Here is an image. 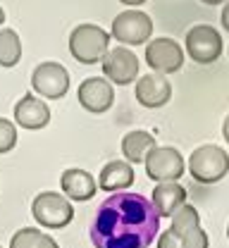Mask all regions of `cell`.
<instances>
[{
	"label": "cell",
	"mask_w": 229,
	"mask_h": 248,
	"mask_svg": "<svg viewBox=\"0 0 229 248\" xmlns=\"http://www.w3.org/2000/svg\"><path fill=\"white\" fill-rule=\"evenodd\" d=\"M158 232L160 215L153 201L120 191L100 203L91 224V241L96 248H148Z\"/></svg>",
	"instance_id": "6da1fadb"
},
{
	"label": "cell",
	"mask_w": 229,
	"mask_h": 248,
	"mask_svg": "<svg viewBox=\"0 0 229 248\" xmlns=\"http://www.w3.org/2000/svg\"><path fill=\"white\" fill-rule=\"evenodd\" d=\"M110 50V33L98 24H79L69 33V53L81 64H96Z\"/></svg>",
	"instance_id": "7a4b0ae2"
},
{
	"label": "cell",
	"mask_w": 229,
	"mask_h": 248,
	"mask_svg": "<svg viewBox=\"0 0 229 248\" xmlns=\"http://www.w3.org/2000/svg\"><path fill=\"white\" fill-rule=\"evenodd\" d=\"M189 172L198 184H215L229 172V155L220 146H200L189 157Z\"/></svg>",
	"instance_id": "3957f363"
},
{
	"label": "cell",
	"mask_w": 229,
	"mask_h": 248,
	"mask_svg": "<svg viewBox=\"0 0 229 248\" xmlns=\"http://www.w3.org/2000/svg\"><path fill=\"white\" fill-rule=\"evenodd\" d=\"M31 215L41 227H48V229H62V227H67V224L72 222L74 208H72V203L67 201L62 193L43 191V193H38V196L33 198Z\"/></svg>",
	"instance_id": "277c9868"
},
{
	"label": "cell",
	"mask_w": 229,
	"mask_h": 248,
	"mask_svg": "<svg viewBox=\"0 0 229 248\" xmlns=\"http://www.w3.org/2000/svg\"><path fill=\"white\" fill-rule=\"evenodd\" d=\"M112 36L124 46H143L153 36V22L141 10H124L112 22Z\"/></svg>",
	"instance_id": "5b68a950"
},
{
	"label": "cell",
	"mask_w": 229,
	"mask_h": 248,
	"mask_svg": "<svg viewBox=\"0 0 229 248\" xmlns=\"http://www.w3.org/2000/svg\"><path fill=\"white\" fill-rule=\"evenodd\" d=\"M184 170H186L184 157L172 146H155L146 157V174L158 184L177 182L184 174Z\"/></svg>",
	"instance_id": "8992f818"
},
{
	"label": "cell",
	"mask_w": 229,
	"mask_h": 248,
	"mask_svg": "<svg viewBox=\"0 0 229 248\" xmlns=\"http://www.w3.org/2000/svg\"><path fill=\"white\" fill-rule=\"evenodd\" d=\"M222 36L210 24H196L186 33V53L198 64H210L222 55Z\"/></svg>",
	"instance_id": "52a82bcc"
},
{
	"label": "cell",
	"mask_w": 229,
	"mask_h": 248,
	"mask_svg": "<svg viewBox=\"0 0 229 248\" xmlns=\"http://www.w3.org/2000/svg\"><path fill=\"white\" fill-rule=\"evenodd\" d=\"M31 86L38 95L58 100L69 91V72L60 62H41L31 74Z\"/></svg>",
	"instance_id": "ba28073f"
},
{
	"label": "cell",
	"mask_w": 229,
	"mask_h": 248,
	"mask_svg": "<svg viewBox=\"0 0 229 248\" xmlns=\"http://www.w3.org/2000/svg\"><path fill=\"white\" fill-rule=\"evenodd\" d=\"M146 62L158 74H172V72L182 69L184 50L172 38H155L146 46Z\"/></svg>",
	"instance_id": "9c48e42d"
},
{
	"label": "cell",
	"mask_w": 229,
	"mask_h": 248,
	"mask_svg": "<svg viewBox=\"0 0 229 248\" xmlns=\"http://www.w3.org/2000/svg\"><path fill=\"white\" fill-rule=\"evenodd\" d=\"M103 74L107 77L110 84H117V86H127L136 79L138 74V58L131 53L129 48L120 46V48H112L107 50V55L103 58Z\"/></svg>",
	"instance_id": "30bf717a"
},
{
	"label": "cell",
	"mask_w": 229,
	"mask_h": 248,
	"mask_svg": "<svg viewBox=\"0 0 229 248\" xmlns=\"http://www.w3.org/2000/svg\"><path fill=\"white\" fill-rule=\"evenodd\" d=\"M76 98L81 103L84 110L93 112V115H103L112 108L115 103V89L107 79H100V77H91L86 81H81Z\"/></svg>",
	"instance_id": "8fae6325"
},
{
	"label": "cell",
	"mask_w": 229,
	"mask_h": 248,
	"mask_svg": "<svg viewBox=\"0 0 229 248\" xmlns=\"http://www.w3.org/2000/svg\"><path fill=\"white\" fill-rule=\"evenodd\" d=\"M172 98V84L165 79V74H146L136 81V100L143 108H163Z\"/></svg>",
	"instance_id": "7c38bea8"
},
{
	"label": "cell",
	"mask_w": 229,
	"mask_h": 248,
	"mask_svg": "<svg viewBox=\"0 0 229 248\" xmlns=\"http://www.w3.org/2000/svg\"><path fill=\"white\" fill-rule=\"evenodd\" d=\"M15 122L19 124L22 129H43L46 124L50 122V108L36 98L33 93H27L19 98V103L15 105Z\"/></svg>",
	"instance_id": "4fadbf2b"
},
{
	"label": "cell",
	"mask_w": 229,
	"mask_h": 248,
	"mask_svg": "<svg viewBox=\"0 0 229 248\" xmlns=\"http://www.w3.org/2000/svg\"><path fill=\"white\" fill-rule=\"evenodd\" d=\"M60 186H62V193L72 201H91L96 196V179L93 174H89L86 170H79V167H72L65 170L62 177H60Z\"/></svg>",
	"instance_id": "5bb4252c"
},
{
	"label": "cell",
	"mask_w": 229,
	"mask_h": 248,
	"mask_svg": "<svg viewBox=\"0 0 229 248\" xmlns=\"http://www.w3.org/2000/svg\"><path fill=\"white\" fill-rule=\"evenodd\" d=\"M131 184H134V167H131L127 160H112V162H107L100 170L98 186L103 191L120 193V191L129 188Z\"/></svg>",
	"instance_id": "9a60e30c"
},
{
	"label": "cell",
	"mask_w": 229,
	"mask_h": 248,
	"mask_svg": "<svg viewBox=\"0 0 229 248\" xmlns=\"http://www.w3.org/2000/svg\"><path fill=\"white\" fill-rule=\"evenodd\" d=\"M153 205L160 217H172L182 205H186V188L177 182L158 184L153 188Z\"/></svg>",
	"instance_id": "2e32d148"
},
{
	"label": "cell",
	"mask_w": 229,
	"mask_h": 248,
	"mask_svg": "<svg viewBox=\"0 0 229 248\" xmlns=\"http://www.w3.org/2000/svg\"><path fill=\"white\" fill-rule=\"evenodd\" d=\"M155 148V136L148 134V131H129L124 139H122V153L127 157L129 165H138V162H146L148 153Z\"/></svg>",
	"instance_id": "e0dca14e"
},
{
	"label": "cell",
	"mask_w": 229,
	"mask_h": 248,
	"mask_svg": "<svg viewBox=\"0 0 229 248\" xmlns=\"http://www.w3.org/2000/svg\"><path fill=\"white\" fill-rule=\"evenodd\" d=\"M22 58V41L15 29L0 31V67H15Z\"/></svg>",
	"instance_id": "ac0fdd59"
},
{
	"label": "cell",
	"mask_w": 229,
	"mask_h": 248,
	"mask_svg": "<svg viewBox=\"0 0 229 248\" xmlns=\"http://www.w3.org/2000/svg\"><path fill=\"white\" fill-rule=\"evenodd\" d=\"M196 227H200V215H198V210L194 208V205H182L174 215H172V234L174 236H179V239H184L191 229H196Z\"/></svg>",
	"instance_id": "d6986e66"
},
{
	"label": "cell",
	"mask_w": 229,
	"mask_h": 248,
	"mask_svg": "<svg viewBox=\"0 0 229 248\" xmlns=\"http://www.w3.org/2000/svg\"><path fill=\"white\" fill-rule=\"evenodd\" d=\"M41 236H43V234H41L38 229H33V227H24V229H19V232L12 236L10 248H38Z\"/></svg>",
	"instance_id": "ffe728a7"
},
{
	"label": "cell",
	"mask_w": 229,
	"mask_h": 248,
	"mask_svg": "<svg viewBox=\"0 0 229 248\" xmlns=\"http://www.w3.org/2000/svg\"><path fill=\"white\" fill-rule=\"evenodd\" d=\"M17 146V126L0 117V153H10Z\"/></svg>",
	"instance_id": "44dd1931"
},
{
	"label": "cell",
	"mask_w": 229,
	"mask_h": 248,
	"mask_svg": "<svg viewBox=\"0 0 229 248\" xmlns=\"http://www.w3.org/2000/svg\"><path fill=\"white\" fill-rule=\"evenodd\" d=\"M208 246H210V239H208V234H205L203 227L191 229V232L182 239V248H208Z\"/></svg>",
	"instance_id": "7402d4cb"
},
{
	"label": "cell",
	"mask_w": 229,
	"mask_h": 248,
	"mask_svg": "<svg viewBox=\"0 0 229 248\" xmlns=\"http://www.w3.org/2000/svg\"><path fill=\"white\" fill-rule=\"evenodd\" d=\"M158 248H182V239L174 236L172 229H167V232L160 234V239H158Z\"/></svg>",
	"instance_id": "603a6c76"
},
{
	"label": "cell",
	"mask_w": 229,
	"mask_h": 248,
	"mask_svg": "<svg viewBox=\"0 0 229 248\" xmlns=\"http://www.w3.org/2000/svg\"><path fill=\"white\" fill-rule=\"evenodd\" d=\"M38 248H60V246H58V241H55L53 236L43 234V236H41V241H38Z\"/></svg>",
	"instance_id": "cb8c5ba5"
},
{
	"label": "cell",
	"mask_w": 229,
	"mask_h": 248,
	"mask_svg": "<svg viewBox=\"0 0 229 248\" xmlns=\"http://www.w3.org/2000/svg\"><path fill=\"white\" fill-rule=\"evenodd\" d=\"M220 19H222V27L229 31V0L225 2V7H222V17Z\"/></svg>",
	"instance_id": "d4e9b609"
},
{
	"label": "cell",
	"mask_w": 229,
	"mask_h": 248,
	"mask_svg": "<svg viewBox=\"0 0 229 248\" xmlns=\"http://www.w3.org/2000/svg\"><path fill=\"white\" fill-rule=\"evenodd\" d=\"M222 136H225V141L229 143V115L225 117V124H222Z\"/></svg>",
	"instance_id": "484cf974"
},
{
	"label": "cell",
	"mask_w": 229,
	"mask_h": 248,
	"mask_svg": "<svg viewBox=\"0 0 229 248\" xmlns=\"http://www.w3.org/2000/svg\"><path fill=\"white\" fill-rule=\"evenodd\" d=\"M122 5H129V7H136V5H143V2H148V0H120Z\"/></svg>",
	"instance_id": "4316f807"
},
{
	"label": "cell",
	"mask_w": 229,
	"mask_h": 248,
	"mask_svg": "<svg viewBox=\"0 0 229 248\" xmlns=\"http://www.w3.org/2000/svg\"><path fill=\"white\" fill-rule=\"evenodd\" d=\"M200 2H205V5H220V2H227V0H200Z\"/></svg>",
	"instance_id": "83f0119b"
},
{
	"label": "cell",
	"mask_w": 229,
	"mask_h": 248,
	"mask_svg": "<svg viewBox=\"0 0 229 248\" xmlns=\"http://www.w3.org/2000/svg\"><path fill=\"white\" fill-rule=\"evenodd\" d=\"M5 22V12H2V7H0V24Z\"/></svg>",
	"instance_id": "f1b7e54d"
},
{
	"label": "cell",
	"mask_w": 229,
	"mask_h": 248,
	"mask_svg": "<svg viewBox=\"0 0 229 248\" xmlns=\"http://www.w3.org/2000/svg\"><path fill=\"white\" fill-rule=\"evenodd\" d=\"M227 236H229V227H227Z\"/></svg>",
	"instance_id": "f546056e"
}]
</instances>
